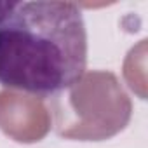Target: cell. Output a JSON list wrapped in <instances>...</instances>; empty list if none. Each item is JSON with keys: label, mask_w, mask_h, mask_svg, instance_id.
<instances>
[{"label": "cell", "mask_w": 148, "mask_h": 148, "mask_svg": "<svg viewBox=\"0 0 148 148\" xmlns=\"http://www.w3.org/2000/svg\"><path fill=\"white\" fill-rule=\"evenodd\" d=\"M18 5V2H9V0H4V2H0V23L5 19L7 14H11V11Z\"/></svg>", "instance_id": "2"}, {"label": "cell", "mask_w": 148, "mask_h": 148, "mask_svg": "<svg viewBox=\"0 0 148 148\" xmlns=\"http://www.w3.org/2000/svg\"><path fill=\"white\" fill-rule=\"evenodd\" d=\"M87 66V30L73 2L35 0L0 23V86L54 98L79 84Z\"/></svg>", "instance_id": "1"}]
</instances>
